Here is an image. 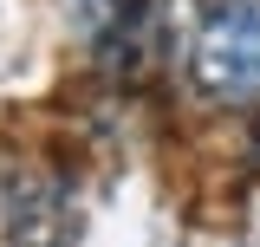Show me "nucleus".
<instances>
[{
    "label": "nucleus",
    "mask_w": 260,
    "mask_h": 247,
    "mask_svg": "<svg viewBox=\"0 0 260 247\" xmlns=\"http://www.w3.org/2000/svg\"><path fill=\"white\" fill-rule=\"evenodd\" d=\"M59 7L91 65H104L111 78H143V65L156 52V7L150 0H59Z\"/></svg>",
    "instance_id": "2"
},
{
    "label": "nucleus",
    "mask_w": 260,
    "mask_h": 247,
    "mask_svg": "<svg viewBox=\"0 0 260 247\" xmlns=\"http://www.w3.org/2000/svg\"><path fill=\"white\" fill-rule=\"evenodd\" d=\"M0 215H7V241L13 247H72V234H78V208H72L65 182L52 169H39V163L7 169Z\"/></svg>",
    "instance_id": "3"
},
{
    "label": "nucleus",
    "mask_w": 260,
    "mask_h": 247,
    "mask_svg": "<svg viewBox=\"0 0 260 247\" xmlns=\"http://www.w3.org/2000/svg\"><path fill=\"white\" fill-rule=\"evenodd\" d=\"M254 169H260V123H254Z\"/></svg>",
    "instance_id": "4"
},
{
    "label": "nucleus",
    "mask_w": 260,
    "mask_h": 247,
    "mask_svg": "<svg viewBox=\"0 0 260 247\" xmlns=\"http://www.w3.org/2000/svg\"><path fill=\"white\" fill-rule=\"evenodd\" d=\"M189 85L221 111H260V0H208L189 33Z\"/></svg>",
    "instance_id": "1"
}]
</instances>
